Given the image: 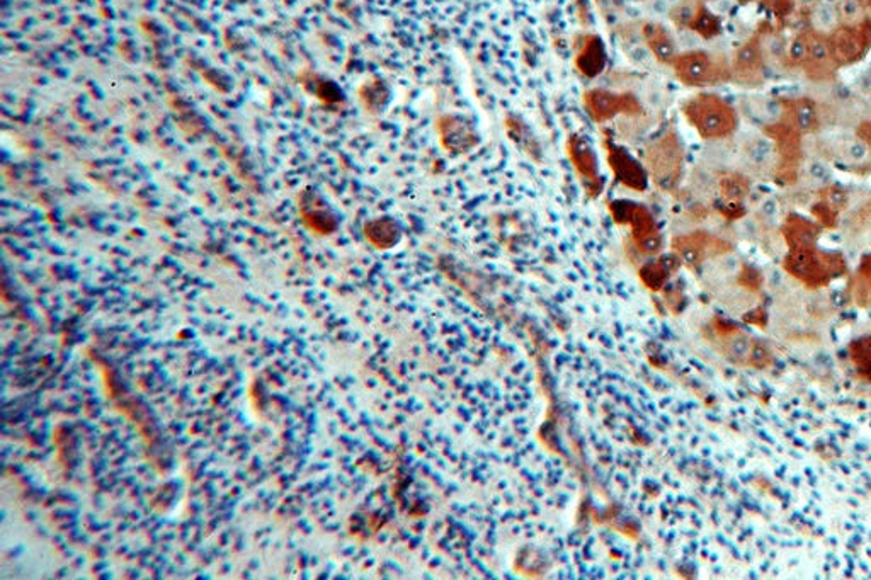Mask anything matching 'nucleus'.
Segmentation results:
<instances>
[{
    "instance_id": "1",
    "label": "nucleus",
    "mask_w": 871,
    "mask_h": 580,
    "mask_svg": "<svg viewBox=\"0 0 871 580\" xmlns=\"http://www.w3.org/2000/svg\"><path fill=\"white\" fill-rule=\"evenodd\" d=\"M643 161L650 181L662 191H674L681 181L684 162V150L677 133L669 129L650 141L645 147Z\"/></svg>"
},
{
    "instance_id": "2",
    "label": "nucleus",
    "mask_w": 871,
    "mask_h": 580,
    "mask_svg": "<svg viewBox=\"0 0 871 580\" xmlns=\"http://www.w3.org/2000/svg\"><path fill=\"white\" fill-rule=\"evenodd\" d=\"M608 208L618 225L630 226L636 251L645 255H655L662 251L664 239L649 208L628 199H614Z\"/></svg>"
},
{
    "instance_id": "3",
    "label": "nucleus",
    "mask_w": 871,
    "mask_h": 580,
    "mask_svg": "<svg viewBox=\"0 0 871 580\" xmlns=\"http://www.w3.org/2000/svg\"><path fill=\"white\" fill-rule=\"evenodd\" d=\"M683 113L703 138H718L732 129V113L724 100L715 96H698L688 100Z\"/></svg>"
},
{
    "instance_id": "4",
    "label": "nucleus",
    "mask_w": 871,
    "mask_h": 580,
    "mask_svg": "<svg viewBox=\"0 0 871 580\" xmlns=\"http://www.w3.org/2000/svg\"><path fill=\"white\" fill-rule=\"evenodd\" d=\"M586 113L594 123H608L618 114L625 116H643L642 106L634 92H613L606 89H587L582 94Z\"/></svg>"
},
{
    "instance_id": "5",
    "label": "nucleus",
    "mask_w": 871,
    "mask_h": 580,
    "mask_svg": "<svg viewBox=\"0 0 871 580\" xmlns=\"http://www.w3.org/2000/svg\"><path fill=\"white\" fill-rule=\"evenodd\" d=\"M602 145L606 150V162H608L609 170L613 172L614 181L618 184L625 185L631 191L643 192L649 188V172L645 165H642L634 155L621 145L614 143L609 135L602 136Z\"/></svg>"
},
{
    "instance_id": "6",
    "label": "nucleus",
    "mask_w": 871,
    "mask_h": 580,
    "mask_svg": "<svg viewBox=\"0 0 871 580\" xmlns=\"http://www.w3.org/2000/svg\"><path fill=\"white\" fill-rule=\"evenodd\" d=\"M565 152L567 157L574 165L575 172L582 179L584 188H586L589 198H598L602 192V177L599 174V162L595 155L593 145L580 133H571L567 141H565Z\"/></svg>"
},
{
    "instance_id": "7",
    "label": "nucleus",
    "mask_w": 871,
    "mask_h": 580,
    "mask_svg": "<svg viewBox=\"0 0 871 580\" xmlns=\"http://www.w3.org/2000/svg\"><path fill=\"white\" fill-rule=\"evenodd\" d=\"M439 143L449 155H467L480 145V135L468 118L461 114H441L436 120Z\"/></svg>"
},
{
    "instance_id": "8",
    "label": "nucleus",
    "mask_w": 871,
    "mask_h": 580,
    "mask_svg": "<svg viewBox=\"0 0 871 580\" xmlns=\"http://www.w3.org/2000/svg\"><path fill=\"white\" fill-rule=\"evenodd\" d=\"M837 264H841L839 260H834L831 255H818L810 248H798L788 255L784 267L807 284L820 286L832 280L831 273H836Z\"/></svg>"
},
{
    "instance_id": "9",
    "label": "nucleus",
    "mask_w": 871,
    "mask_h": 580,
    "mask_svg": "<svg viewBox=\"0 0 871 580\" xmlns=\"http://www.w3.org/2000/svg\"><path fill=\"white\" fill-rule=\"evenodd\" d=\"M298 217L312 233L318 237L332 235L339 228L337 217L315 189H305L298 194Z\"/></svg>"
},
{
    "instance_id": "10",
    "label": "nucleus",
    "mask_w": 871,
    "mask_h": 580,
    "mask_svg": "<svg viewBox=\"0 0 871 580\" xmlns=\"http://www.w3.org/2000/svg\"><path fill=\"white\" fill-rule=\"evenodd\" d=\"M671 247L674 254L679 255V259L683 260V264L690 267L698 266L710 255H721L728 252V245L725 242L715 239L706 232L674 237Z\"/></svg>"
},
{
    "instance_id": "11",
    "label": "nucleus",
    "mask_w": 871,
    "mask_h": 580,
    "mask_svg": "<svg viewBox=\"0 0 871 580\" xmlns=\"http://www.w3.org/2000/svg\"><path fill=\"white\" fill-rule=\"evenodd\" d=\"M672 69L676 77L686 85H703L713 80V63L712 58L703 51H688L677 55L672 62Z\"/></svg>"
},
{
    "instance_id": "12",
    "label": "nucleus",
    "mask_w": 871,
    "mask_h": 580,
    "mask_svg": "<svg viewBox=\"0 0 871 580\" xmlns=\"http://www.w3.org/2000/svg\"><path fill=\"white\" fill-rule=\"evenodd\" d=\"M608 63V51L604 41L598 35H587L575 50L574 65L577 72L586 79H595L601 75Z\"/></svg>"
},
{
    "instance_id": "13",
    "label": "nucleus",
    "mask_w": 871,
    "mask_h": 580,
    "mask_svg": "<svg viewBox=\"0 0 871 580\" xmlns=\"http://www.w3.org/2000/svg\"><path fill=\"white\" fill-rule=\"evenodd\" d=\"M681 264H683V260L679 259V255L677 254L662 255V257L650 260V262L643 264V266L640 267V271H638L640 281H642L643 286H645L647 289H650V291H654V293L664 291L669 278H671L674 273H677Z\"/></svg>"
},
{
    "instance_id": "14",
    "label": "nucleus",
    "mask_w": 871,
    "mask_h": 580,
    "mask_svg": "<svg viewBox=\"0 0 871 580\" xmlns=\"http://www.w3.org/2000/svg\"><path fill=\"white\" fill-rule=\"evenodd\" d=\"M642 36L655 60L664 63V65H672V62L677 57L676 41L664 26L657 24V22H645L642 26Z\"/></svg>"
},
{
    "instance_id": "15",
    "label": "nucleus",
    "mask_w": 871,
    "mask_h": 580,
    "mask_svg": "<svg viewBox=\"0 0 871 580\" xmlns=\"http://www.w3.org/2000/svg\"><path fill=\"white\" fill-rule=\"evenodd\" d=\"M504 126H505V132H508L509 140H511L528 158H531V161L536 163L543 162V152H541V147H539V141L535 136L533 129L524 123L523 118H519L517 114L509 113L504 120Z\"/></svg>"
},
{
    "instance_id": "16",
    "label": "nucleus",
    "mask_w": 871,
    "mask_h": 580,
    "mask_svg": "<svg viewBox=\"0 0 871 580\" xmlns=\"http://www.w3.org/2000/svg\"><path fill=\"white\" fill-rule=\"evenodd\" d=\"M363 235L371 247L378 251H388L400 242L402 230L393 218L379 217L364 223Z\"/></svg>"
},
{
    "instance_id": "17",
    "label": "nucleus",
    "mask_w": 871,
    "mask_h": 580,
    "mask_svg": "<svg viewBox=\"0 0 871 580\" xmlns=\"http://www.w3.org/2000/svg\"><path fill=\"white\" fill-rule=\"evenodd\" d=\"M357 98H359V104L368 114L378 116L388 106L392 92H390V85L385 80L371 79L361 85L359 91H357Z\"/></svg>"
},
{
    "instance_id": "18",
    "label": "nucleus",
    "mask_w": 871,
    "mask_h": 580,
    "mask_svg": "<svg viewBox=\"0 0 871 580\" xmlns=\"http://www.w3.org/2000/svg\"><path fill=\"white\" fill-rule=\"evenodd\" d=\"M718 339L721 341L720 352L724 354L725 359H728L730 363L737 364V366L749 368L751 352H753V347H754V339H751L749 336H746V334H744L740 329H737L735 332L728 334V336L718 337Z\"/></svg>"
},
{
    "instance_id": "19",
    "label": "nucleus",
    "mask_w": 871,
    "mask_h": 580,
    "mask_svg": "<svg viewBox=\"0 0 871 580\" xmlns=\"http://www.w3.org/2000/svg\"><path fill=\"white\" fill-rule=\"evenodd\" d=\"M301 84H303V89L308 92V94L315 96L323 106L327 107H334V106H344L345 104V98L342 94L341 89L334 84L332 80H327V79H320V77L315 75V73H310V79H303L301 77Z\"/></svg>"
},
{
    "instance_id": "20",
    "label": "nucleus",
    "mask_w": 871,
    "mask_h": 580,
    "mask_svg": "<svg viewBox=\"0 0 871 580\" xmlns=\"http://www.w3.org/2000/svg\"><path fill=\"white\" fill-rule=\"evenodd\" d=\"M850 359L861 380L871 383V336L852 341L847 347Z\"/></svg>"
},
{
    "instance_id": "21",
    "label": "nucleus",
    "mask_w": 871,
    "mask_h": 580,
    "mask_svg": "<svg viewBox=\"0 0 871 580\" xmlns=\"http://www.w3.org/2000/svg\"><path fill=\"white\" fill-rule=\"evenodd\" d=\"M818 232L814 228L810 223L807 221H798V223H791V226L788 228V244L791 245L793 251H798V248H810L817 240Z\"/></svg>"
},
{
    "instance_id": "22",
    "label": "nucleus",
    "mask_w": 871,
    "mask_h": 580,
    "mask_svg": "<svg viewBox=\"0 0 871 580\" xmlns=\"http://www.w3.org/2000/svg\"><path fill=\"white\" fill-rule=\"evenodd\" d=\"M698 9L699 6L694 0H677L672 6V9L669 10V17H671V21L677 28L690 29L696 14H698Z\"/></svg>"
},
{
    "instance_id": "23",
    "label": "nucleus",
    "mask_w": 871,
    "mask_h": 580,
    "mask_svg": "<svg viewBox=\"0 0 871 580\" xmlns=\"http://www.w3.org/2000/svg\"><path fill=\"white\" fill-rule=\"evenodd\" d=\"M690 29L694 31L698 36H701V38H713L720 31V22H718L717 16H713L706 7L699 6L698 14H696Z\"/></svg>"
},
{
    "instance_id": "24",
    "label": "nucleus",
    "mask_w": 871,
    "mask_h": 580,
    "mask_svg": "<svg viewBox=\"0 0 871 580\" xmlns=\"http://www.w3.org/2000/svg\"><path fill=\"white\" fill-rule=\"evenodd\" d=\"M854 295L859 305H871V257L863 262L861 278L854 288Z\"/></svg>"
},
{
    "instance_id": "25",
    "label": "nucleus",
    "mask_w": 871,
    "mask_h": 580,
    "mask_svg": "<svg viewBox=\"0 0 871 580\" xmlns=\"http://www.w3.org/2000/svg\"><path fill=\"white\" fill-rule=\"evenodd\" d=\"M773 352L769 351V347L762 342L754 341V347L753 352H751V361H749V368H754V370H766L773 364Z\"/></svg>"
},
{
    "instance_id": "26",
    "label": "nucleus",
    "mask_w": 871,
    "mask_h": 580,
    "mask_svg": "<svg viewBox=\"0 0 871 580\" xmlns=\"http://www.w3.org/2000/svg\"><path fill=\"white\" fill-rule=\"evenodd\" d=\"M773 155V143L768 138H759L749 148V158L754 163H764Z\"/></svg>"
},
{
    "instance_id": "27",
    "label": "nucleus",
    "mask_w": 871,
    "mask_h": 580,
    "mask_svg": "<svg viewBox=\"0 0 871 580\" xmlns=\"http://www.w3.org/2000/svg\"><path fill=\"white\" fill-rule=\"evenodd\" d=\"M815 22L820 29H831L837 22V10L829 3H822L815 9Z\"/></svg>"
},
{
    "instance_id": "28",
    "label": "nucleus",
    "mask_w": 871,
    "mask_h": 580,
    "mask_svg": "<svg viewBox=\"0 0 871 580\" xmlns=\"http://www.w3.org/2000/svg\"><path fill=\"white\" fill-rule=\"evenodd\" d=\"M721 194L728 201H740L742 198H746L747 191L740 182L727 179L721 182Z\"/></svg>"
},
{
    "instance_id": "29",
    "label": "nucleus",
    "mask_w": 871,
    "mask_h": 580,
    "mask_svg": "<svg viewBox=\"0 0 871 580\" xmlns=\"http://www.w3.org/2000/svg\"><path fill=\"white\" fill-rule=\"evenodd\" d=\"M788 55L796 63L805 60V57L809 55V41L805 38H795L791 41L790 48H788Z\"/></svg>"
},
{
    "instance_id": "30",
    "label": "nucleus",
    "mask_w": 871,
    "mask_h": 580,
    "mask_svg": "<svg viewBox=\"0 0 871 580\" xmlns=\"http://www.w3.org/2000/svg\"><path fill=\"white\" fill-rule=\"evenodd\" d=\"M809 57L812 58L814 62L822 63L829 58V46L825 44V41L822 39H814L809 41Z\"/></svg>"
},
{
    "instance_id": "31",
    "label": "nucleus",
    "mask_w": 871,
    "mask_h": 580,
    "mask_svg": "<svg viewBox=\"0 0 871 580\" xmlns=\"http://www.w3.org/2000/svg\"><path fill=\"white\" fill-rule=\"evenodd\" d=\"M825 198H827L829 206H831L832 210H836V211L837 210H843V208H846V204H847V196H846V192L843 191V189H837V188L829 189L827 196H825Z\"/></svg>"
},
{
    "instance_id": "32",
    "label": "nucleus",
    "mask_w": 871,
    "mask_h": 580,
    "mask_svg": "<svg viewBox=\"0 0 871 580\" xmlns=\"http://www.w3.org/2000/svg\"><path fill=\"white\" fill-rule=\"evenodd\" d=\"M814 107L810 106L809 102H803L800 106L798 114H796V120H798V126L802 129H810L814 125Z\"/></svg>"
},
{
    "instance_id": "33",
    "label": "nucleus",
    "mask_w": 871,
    "mask_h": 580,
    "mask_svg": "<svg viewBox=\"0 0 871 580\" xmlns=\"http://www.w3.org/2000/svg\"><path fill=\"white\" fill-rule=\"evenodd\" d=\"M847 155H850V158L852 162H863L868 158V147H866L863 141L856 140V141H852V143L850 145V148H847Z\"/></svg>"
},
{
    "instance_id": "34",
    "label": "nucleus",
    "mask_w": 871,
    "mask_h": 580,
    "mask_svg": "<svg viewBox=\"0 0 871 580\" xmlns=\"http://www.w3.org/2000/svg\"><path fill=\"white\" fill-rule=\"evenodd\" d=\"M859 10H861V6H859L858 0H843L839 6V14L844 19H854V17H858Z\"/></svg>"
},
{
    "instance_id": "35",
    "label": "nucleus",
    "mask_w": 871,
    "mask_h": 580,
    "mask_svg": "<svg viewBox=\"0 0 871 580\" xmlns=\"http://www.w3.org/2000/svg\"><path fill=\"white\" fill-rule=\"evenodd\" d=\"M755 60H757V51L751 44H746L744 48H740L739 53H737V63L739 65H753Z\"/></svg>"
},
{
    "instance_id": "36",
    "label": "nucleus",
    "mask_w": 871,
    "mask_h": 580,
    "mask_svg": "<svg viewBox=\"0 0 871 580\" xmlns=\"http://www.w3.org/2000/svg\"><path fill=\"white\" fill-rule=\"evenodd\" d=\"M762 109H764V114L771 120H776V118L781 116L783 113V106L778 99H764L762 100Z\"/></svg>"
},
{
    "instance_id": "37",
    "label": "nucleus",
    "mask_w": 871,
    "mask_h": 580,
    "mask_svg": "<svg viewBox=\"0 0 871 580\" xmlns=\"http://www.w3.org/2000/svg\"><path fill=\"white\" fill-rule=\"evenodd\" d=\"M665 301H667V305L671 307L672 311H679L684 305V296L679 289L671 288L665 291Z\"/></svg>"
},
{
    "instance_id": "38",
    "label": "nucleus",
    "mask_w": 871,
    "mask_h": 580,
    "mask_svg": "<svg viewBox=\"0 0 871 580\" xmlns=\"http://www.w3.org/2000/svg\"><path fill=\"white\" fill-rule=\"evenodd\" d=\"M599 9L602 10L604 16H613V14L620 12L623 9V2L621 0H595Z\"/></svg>"
},
{
    "instance_id": "39",
    "label": "nucleus",
    "mask_w": 871,
    "mask_h": 580,
    "mask_svg": "<svg viewBox=\"0 0 871 580\" xmlns=\"http://www.w3.org/2000/svg\"><path fill=\"white\" fill-rule=\"evenodd\" d=\"M834 211H836V210H832V208L829 206V204H820V206L815 208V215H817V217H818V220H820L822 223H825V225H827V226H834V223H836V217H834Z\"/></svg>"
},
{
    "instance_id": "40",
    "label": "nucleus",
    "mask_w": 871,
    "mask_h": 580,
    "mask_svg": "<svg viewBox=\"0 0 871 580\" xmlns=\"http://www.w3.org/2000/svg\"><path fill=\"white\" fill-rule=\"evenodd\" d=\"M810 176L817 181H829L831 177V172H829V167L822 162H814L810 163Z\"/></svg>"
},
{
    "instance_id": "41",
    "label": "nucleus",
    "mask_w": 871,
    "mask_h": 580,
    "mask_svg": "<svg viewBox=\"0 0 871 580\" xmlns=\"http://www.w3.org/2000/svg\"><path fill=\"white\" fill-rule=\"evenodd\" d=\"M768 50L771 51L773 57L781 58L784 53H787V44H784V41L781 39V38H778V36H773V38L769 39V43H768Z\"/></svg>"
},
{
    "instance_id": "42",
    "label": "nucleus",
    "mask_w": 871,
    "mask_h": 580,
    "mask_svg": "<svg viewBox=\"0 0 871 580\" xmlns=\"http://www.w3.org/2000/svg\"><path fill=\"white\" fill-rule=\"evenodd\" d=\"M744 320L751 325H757V327H764L766 325V317H764V311L762 310H754L751 314H747L744 317Z\"/></svg>"
},
{
    "instance_id": "43",
    "label": "nucleus",
    "mask_w": 871,
    "mask_h": 580,
    "mask_svg": "<svg viewBox=\"0 0 871 580\" xmlns=\"http://www.w3.org/2000/svg\"><path fill=\"white\" fill-rule=\"evenodd\" d=\"M577 2V12H579V21L582 22L584 26L589 24V6H587L586 0H575Z\"/></svg>"
},
{
    "instance_id": "44",
    "label": "nucleus",
    "mask_w": 871,
    "mask_h": 580,
    "mask_svg": "<svg viewBox=\"0 0 871 580\" xmlns=\"http://www.w3.org/2000/svg\"><path fill=\"white\" fill-rule=\"evenodd\" d=\"M762 213H766V215L776 213V201H773V199L764 201V203H762Z\"/></svg>"
},
{
    "instance_id": "45",
    "label": "nucleus",
    "mask_w": 871,
    "mask_h": 580,
    "mask_svg": "<svg viewBox=\"0 0 871 580\" xmlns=\"http://www.w3.org/2000/svg\"><path fill=\"white\" fill-rule=\"evenodd\" d=\"M868 138L871 140V125H868Z\"/></svg>"
},
{
    "instance_id": "46",
    "label": "nucleus",
    "mask_w": 871,
    "mask_h": 580,
    "mask_svg": "<svg viewBox=\"0 0 871 580\" xmlns=\"http://www.w3.org/2000/svg\"><path fill=\"white\" fill-rule=\"evenodd\" d=\"M803 2H810V0H803Z\"/></svg>"
}]
</instances>
